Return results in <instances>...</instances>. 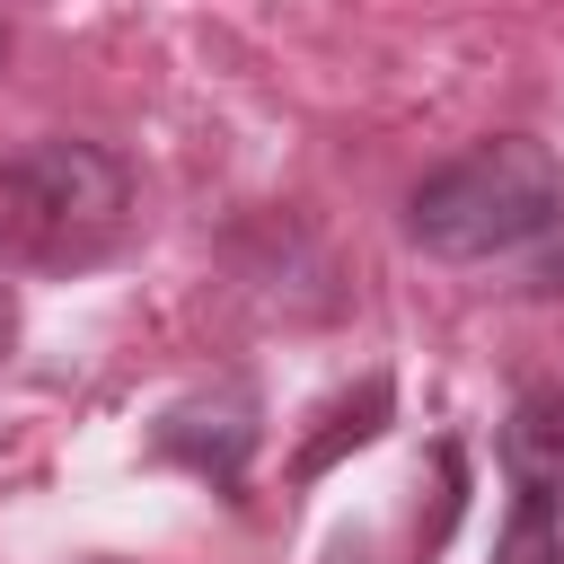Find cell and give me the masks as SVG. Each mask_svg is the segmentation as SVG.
<instances>
[{"instance_id":"1","label":"cell","mask_w":564,"mask_h":564,"mask_svg":"<svg viewBox=\"0 0 564 564\" xmlns=\"http://www.w3.org/2000/svg\"><path fill=\"white\" fill-rule=\"evenodd\" d=\"M405 238L441 264H529L564 247V159L529 132H494L432 167L405 203Z\"/></svg>"},{"instance_id":"2","label":"cell","mask_w":564,"mask_h":564,"mask_svg":"<svg viewBox=\"0 0 564 564\" xmlns=\"http://www.w3.org/2000/svg\"><path fill=\"white\" fill-rule=\"evenodd\" d=\"M123 220H132V167L106 141L35 132L0 150V256L35 273H79L115 256Z\"/></svg>"},{"instance_id":"3","label":"cell","mask_w":564,"mask_h":564,"mask_svg":"<svg viewBox=\"0 0 564 564\" xmlns=\"http://www.w3.org/2000/svg\"><path fill=\"white\" fill-rule=\"evenodd\" d=\"M502 476H511V529L494 564H546L564 555V388L538 379L502 414Z\"/></svg>"},{"instance_id":"4","label":"cell","mask_w":564,"mask_h":564,"mask_svg":"<svg viewBox=\"0 0 564 564\" xmlns=\"http://www.w3.org/2000/svg\"><path fill=\"white\" fill-rule=\"evenodd\" d=\"M9 344H18V291L0 282V361H9Z\"/></svg>"},{"instance_id":"5","label":"cell","mask_w":564,"mask_h":564,"mask_svg":"<svg viewBox=\"0 0 564 564\" xmlns=\"http://www.w3.org/2000/svg\"><path fill=\"white\" fill-rule=\"evenodd\" d=\"M546 564H564V555H546Z\"/></svg>"}]
</instances>
